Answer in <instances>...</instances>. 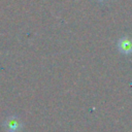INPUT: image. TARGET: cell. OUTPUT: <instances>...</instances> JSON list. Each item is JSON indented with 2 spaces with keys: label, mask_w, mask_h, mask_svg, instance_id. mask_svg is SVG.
Listing matches in <instances>:
<instances>
[{
  "label": "cell",
  "mask_w": 132,
  "mask_h": 132,
  "mask_svg": "<svg viewBox=\"0 0 132 132\" xmlns=\"http://www.w3.org/2000/svg\"><path fill=\"white\" fill-rule=\"evenodd\" d=\"M118 48L125 55L132 54V38L130 36H124L118 40Z\"/></svg>",
  "instance_id": "1"
},
{
  "label": "cell",
  "mask_w": 132,
  "mask_h": 132,
  "mask_svg": "<svg viewBox=\"0 0 132 132\" xmlns=\"http://www.w3.org/2000/svg\"><path fill=\"white\" fill-rule=\"evenodd\" d=\"M5 127L8 132H19L21 129L20 121L16 118H9L5 122Z\"/></svg>",
  "instance_id": "2"
}]
</instances>
